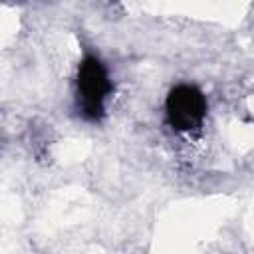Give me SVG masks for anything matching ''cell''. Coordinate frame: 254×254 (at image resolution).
Instances as JSON below:
<instances>
[{"label":"cell","mask_w":254,"mask_h":254,"mask_svg":"<svg viewBox=\"0 0 254 254\" xmlns=\"http://www.w3.org/2000/svg\"><path fill=\"white\" fill-rule=\"evenodd\" d=\"M111 91V79L107 75L105 65L87 56L77 69V97L83 117L97 121L103 117V103Z\"/></svg>","instance_id":"6da1fadb"},{"label":"cell","mask_w":254,"mask_h":254,"mask_svg":"<svg viewBox=\"0 0 254 254\" xmlns=\"http://www.w3.org/2000/svg\"><path fill=\"white\" fill-rule=\"evenodd\" d=\"M206 115V99L194 85H177L167 95L169 123L179 131L196 129Z\"/></svg>","instance_id":"7a4b0ae2"}]
</instances>
